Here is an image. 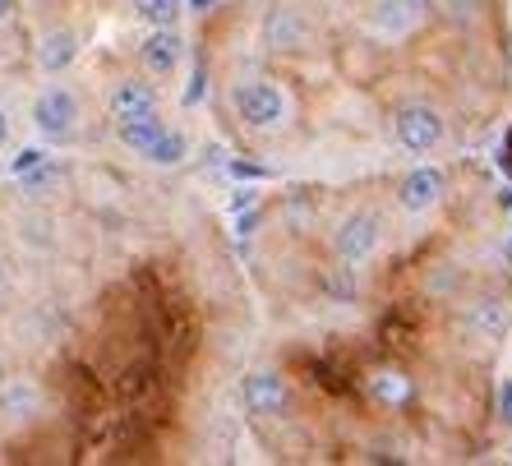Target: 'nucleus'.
Returning <instances> with one entry per match:
<instances>
[{"instance_id":"21","label":"nucleus","mask_w":512,"mask_h":466,"mask_svg":"<svg viewBox=\"0 0 512 466\" xmlns=\"http://www.w3.org/2000/svg\"><path fill=\"white\" fill-rule=\"evenodd\" d=\"M14 10H19V0H0V24H10Z\"/></svg>"},{"instance_id":"3","label":"nucleus","mask_w":512,"mask_h":466,"mask_svg":"<svg viewBox=\"0 0 512 466\" xmlns=\"http://www.w3.org/2000/svg\"><path fill=\"white\" fill-rule=\"evenodd\" d=\"M393 134L406 153H434L448 139V125L429 102H406L393 111Z\"/></svg>"},{"instance_id":"13","label":"nucleus","mask_w":512,"mask_h":466,"mask_svg":"<svg viewBox=\"0 0 512 466\" xmlns=\"http://www.w3.org/2000/svg\"><path fill=\"white\" fill-rule=\"evenodd\" d=\"M365 388H370V397L379 402V407H406L411 402V379H406L402 370H393V365H379V370L365 379Z\"/></svg>"},{"instance_id":"20","label":"nucleus","mask_w":512,"mask_h":466,"mask_svg":"<svg viewBox=\"0 0 512 466\" xmlns=\"http://www.w3.org/2000/svg\"><path fill=\"white\" fill-rule=\"evenodd\" d=\"M499 420L503 425H512V379L499 383Z\"/></svg>"},{"instance_id":"8","label":"nucleus","mask_w":512,"mask_h":466,"mask_svg":"<svg viewBox=\"0 0 512 466\" xmlns=\"http://www.w3.org/2000/svg\"><path fill=\"white\" fill-rule=\"evenodd\" d=\"M429 0H374V28L388 37H406L429 19Z\"/></svg>"},{"instance_id":"7","label":"nucleus","mask_w":512,"mask_h":466,"mask_svg":"<svg viewBox=\"0 0 512 466\" xmlns=\"http://www.w3.org/2000/svg\"><path fill=\"white\" fill-rule=\"evenodd\" d=\"M443 190H448V176H443L439 167H416L397 185V204H402L406 213H425V208H434L443 199Z\"/></svg>"},{"instance_id":"17","label":"nucleus","mask_w":512,"mask_h":466,"mask_svg":"<svg viewBox=\"0 0 512 466\" xmlns=\"http://www.w3.org/2000/svg\"><path fill=\"white\" fill-rule=\"evenodd\" d=\"M134 14H139L148 28H176L180 0H134Z\"/></svg>"},{"instance_id":"1","label":"nucleus","mask_w":512,"mask_h":466,"mask_svg":"<svg viewBox=\"0 0 512 466\" xmlns=\"http://www.w3.org/2000/svg\"><path fill=\"white\" fill-rule=\"evenodd\" d=\"M286 93L273 84V79H254V84H240L236 88V116L245 130L254 134H273L286 125Z\"/></svg>"},{"instance_id":"15","label":"nucleus","mask_w":512,"mask_h":466,"mask_svg":"<svg viewBox=\"0 0 512 466\" xmlns=\"http://www.w3.org/2000/svg\"><path fill=\"white\" fill-rule=\"evenodd\" d=\"M37 407H42V393H37L33 379H10L0 388V411L5 416H33Z\"/></svg>"},{"instance_id":"24","label":"nucleus","mask_w":512,"mask_h":466,"mask_svg":"<svg viewBox=\"0 0 512 466\" xmlns=\"http://www.w3.org/2000/svg\"><path fill=\"white\" fill-rule=\"evenodd\" d=\"M508 457H512V443H508Z\"/></svg>"},{"instance_id":"22","label":"nucleus","mask_w":512,"mask_h":466,"mask_svg":"<svg viewBox=\"0 0 512 466\" xmlns=\"http://www.w3.org/2000/svg\"><path fill=\"white\" fill-rule=\"evenodd\" d=\"M10 144V116H5V111H0V148Z\"/></svg>"},{"instance_id":"18","label":"nucleus","mask_w":512,"mask_h":466,"mask_svg":"<svg viewBox=\"0 0 512 466\" xmlns=\"http://www.w3.org/2000/svg\"><path fill=\"white\" fill-rule=\"evenodd\" d=\"M190 153V144H185V134H176V130H167V139L153 148V157L148 162H157V167H176L180 157Z\"/></svg>"},{"instance_id":"11","label":"nucleus","mask_w":512,"mask_h":466,"mask_svg":"<svg viewBox=\"0 0 512 466\" xmlns=\"http://www.w3.org/2000/svg\"><path fill=\"white\" fill-rule=\"evenodd\" d=\"M107 111H111V120H139V116H153L157 111V93H153V84H143V79H125V84H116L111 88V97H107Z\"/></svg>"},{"instance_id":"10","label":"nucleus","mask_w":512,"mask_h":466,"mask_svg":"<svg viewBox=\"0 0 512 466\" xmlns=\"http://www.w3.org/2000/svg\"><path fill=\"white\" fill-rule=\"evenodd\" d=\"M139 65L157 79H171L180 65V33L176 28H153V33L139 42Z\"/></svg>"},{"instance_id":"6","label":"nucleus","mask_w":512,"mask_h":466,"mask_svg":"<svg viewBox=\"0 0 512 466\" xmlns=\"http://www.w3.org/2000/svg\"><path fill=\"white\" fill-rule=\"evenodd\" d=\"M462 328L476 342H503L512 328V305L503 296H476L462 305Z\"/></svg>"},{"instance_id":"4","label":"nucleus","mask_w":512,"mask_h":466,"mask_svg":"<svg viewBox=\"0 0 512 466\" xmlns=\"http://www.w3.org/2000/svg\"><path fill=\"white\" fill-rule=\"evenodd\" d=\"M333 250H337V259H342V263L365 268V263L383 250V222L374 213L342 217V227H337V236H333Z\"/></svg>"},{"instance_id":"16","label":"nucleus","mask_w":512,"mask_h":466,"mask_svg":"<svg viewBox=\"0 0 512 466\" xmlns=\"http://www.w3.org/2000/svg\"><path fill=\"white\" fill-rule=\"evenodd\" d=\"M360 268H351V263H342L337 259L333 268H323L319 273V287H323V296H333V300H356V291H360Z\"/></svg>"},{"instance_id":"19","label":"nucleus","mask_w":512,"mask_h":466,"mask_svg":"<svg viewBox=\"0 0 512 466\" xmlns=\"http://www.w3.org/2000/svg\"><path fill=\"white\" fill-rule=\"evenodd\" d=\"M42 162H47V153H42V148H24V153L10 162V171H14V176H33Z\"/></svg>"},{"instance_id":"12","label":"nucleus","mask_w":512,"mask_h":466,"mask_svg":"<svg viewBox=\"0 0 512 466\" xmlns=\"http://www.w3.org/2000/svg\"><path fill=\"white\" fill-rule=\"evenodd\" d=\"M167 130H171V125H167L162 116H157V111H153V116L120 120V125H116V134L125 139V148H134L139 157H153V148L162 144V139H167Z\"/></svg>"},{"instance_id":"2","label":"nucleus","mask_w":512,"mask_h":466,"mask_svg":"<svg viewBox=\"0 0 512 466\" xmlns=\"http://www.w3.org/2000/svg\"><path fill=\"white\" fill-rule=\"evenodd\" d=\"M33 125L47 134L51 144H74L79 139V97H74V88L65 84L42 88L33 102Z\"/></svg>"},{"instance_id":"9","label":"nucleus","mask_w":512,"mask_h":466,"mask_svg":"<svg viewBox=\"0 0 512 466\" xmlns=\"http://www.w3.org/2000/svg\"><path fill=\"white\" fill-rule=\"evenodd\" d=\"M263 42L273 51H305L310 47V19L300 10H268V19H263Z\"/></svg>"},{"instance_id":"14","label":"nucleus","mask_w":512,"mask_h":466,"mask_svg":"<svg viewBox=\"0 0 512 466\" xmlns=\"http://www.w3.org/2000/svg\"><path fill=\"white\" fill-rule=\"evenodd\" d=\"M74 56H79V37L70 33V28H56V33L42 37V51H37V65L47 74H60V70H70Z\"/></svg>"},{"instance_id":"23","label":"nucleus","mask_w":512,"mask_h":466,"mask_svg":"<svg viewBox=\"0 0 512 466\" xmlns=\"http://www.w3.org/2000/svg\"><path fill=\"white\" fill-rule=\"evenodd\" d=\"M208 5H217V0H190V10H208Z\"/></svg>"},{"instance_id":"5","label":"nucleus","mask_w":512,"mask_h":466,"mask_svg":"<svg viewBox=\"0 0 512 466\" xmlns=\"http://www.w3.org/2000/svg\"><path fill=\"white\" fill-rule=\"evenodd\" d=\"M286 402H291V383L273 370H254L240 379V407L250 411L254 420H268V416H282Z\"/></svg>"}]
</instances>
